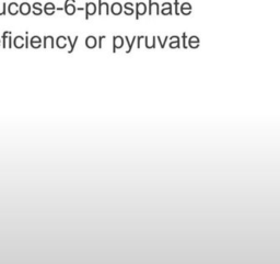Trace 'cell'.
<instances>
[{"mask_svg": "<svg viewBox=\"0 0 280 264\" xmlns=\"http://www.w3.org/2000/svg\"><path fill=\"white\" fill-rule=\"evenodd\" d=\"M85 20L89 19V16H93L96 12V5L94 2H87L85 3Z\"/></svg>", "mask_w": 280, "mask_h": 264, "instance_id": "obj_1", "label": "cell"}, {"mask_svg": "<svg viewBox=\"0 0 280 264\" xmlns=\"http://www.w3.org/2000/svg\"><path fill=\"white\" fill-rule=\"evenodd\" d=\"M135 5H136V20H139L140 16H143L147 12V5L143 2H137Z\"/></svg>", "mask_w": 280, "mask_h": 264, "instance_id": "obj_2", "label": "cell"}, {"mask_svg": "<svg viewBox=\"0 0 280 264\" xmlns=\"http://www.w3.org/2000/svg\"><path fill=\"white\" fill-rule=\"evenodd\" d=\"M124 46V38L119 35L113 37V53H116L117 48H122Z\"/></svg>", "mask_w": 280, "mask_h": 264, "instance_id": "obj_3", "label": "cell"}, {"mask_svg": "<svg viewBox=\"0 0 280 264\" xmlns=\"http://www.w3.org/2000/svg\"><path fill=\"white\" fill-rule=\"evenodd\" d=\"M19 12L22 16H27L31 12V5L27 2H22L19 5Z\"/></svg>", "mask_w": 280, "mask_h": 264, "instance_id": "obj_4", "label": "cell"}, {"mask_svg": "<svg viewBox=\"0 0 280 264\" xmlns=\"http://www.w3.org/2000/svg\"><path fill=\"white\" fill-rule=\"evenodd\" d=\"M55 10H56V7H55V5L53 2L45 3L44 9H43V11L45 12V14H47V16H53V14L55 13Z\"/></svg>", "mask_w": 280, "mask_h": 264, "instance_id": "obj_5", "label": "cell"}, {"mask_svg": "<svg viewBox=\"0 0 280 264\" xmlns=\"http://www.w3.org/2000/svg\"><path fill=\"white\" fill-rule=\"evenodd\" d=\"M111 12L114 16H119L123 12V5L119 2H114L111 7Z\"/></svg>", "mask_w": 280, "mask_h": 264, "instance_id": "obj_6", "label": "cell"}, {"mask_svg": "<svg viewBox=\"0 0 280 264\" xmlns=\"http://www.w3.org/2000/svg\"><path fill=\"white\" fill-rule=\"evenodd\" d=\"M172 5L170 2H164L163 5H162V10H161V13L163 14V16H171L172 13H173V11H172Z\"/></svg>", "mask_w": 280, "mask_h": 264, "instance_id": "obj_7", "label": "cell"}, {"mask_svg": "<svg viewBox=\"0 0 280 264\" xmlns=\"http://www.w3.org/2000/svg\"><path fill=\"white\" fill-rule=\"evenodd\" d=\"M181 13L184 16H189L192 13V5L189 2H184L181 5Z\"/></svg>", "mask_w": 280, "mask_h": 264, "instance_id": "obj_8", "label": "cell"}, {"mask_svg": "<svg viewBox=\"0 0 280 264\" xmlns=\"http://www.w3.org/2000/svg\"><path fill=\"white\" fill-rule=\"evenodd\" d=\"M85 46H87L88 48H94V47L96 46V37L93 35L88 36V37L85 38Z\"/></svg>", "mask_w": 280, "mask_h": 264, "instance_id": "obj_9", "label": "cell"}, {"mask_svg": "<svg viewBox=\"0 0 280 264\" xmlns=\"http://www.w3.org/2000/svg\"><path fill=\"white\" fill-rule=\"evenodd\" d=\"M8 11L11 16H16L19 13V5L16 2H11L8 5Z\"/></svg>", "mask_w": 280, "mask_h": 264, "instance_id": "obj_10", "label": "cell"}, {"mask_svg": "<svg viewBox=\"0 0 280 264\" xmlns=\"http://www.w3.org/2000/svg\"><path fill=\"white\" fill-rule=\"evenodd\" d=\"M64 10L66 11V13L68 14V16H74L77 9H76V7H74V3L69 2V3H67V5H65Z\"/></svg>", "mask_w": 280, "mask_h": 264, "instance_id": "obj_11", "label": "cell"}, {"mask_svg": "<svg viewBox=\"0 0 280 264\" xmlns=\"http://www.w3.org/2000/svg\"><path fill=\"white\" fill-rule=\"evenodd\" d=\"M32 12L34 16H41L42 12H43V9H42V3L41 2H34L32 5Z\"/></svg>", "mask_w": 280, "mask_h": 264, "instance_id": "obj_12", "label": "cell"}, {"mask_svg": "<svg viewBox=\"0 0 280 264\" xmlns=\"http://www.w3.org/2000/svg\"><path fill=\"white\" fill-rule=\"evenodd\" d=\"M13 45L16 48H22V47H24V37H22L21 35L16 36V37H14V41H13Z\"/></svg>", "mask_w": 280, "mask_h": 264, "instance_id": "obj_13", "label": "cell"}, {"mask_svg": "<svg viewBox=\"0 0 280 264\" xmlns=\"http://www.w3.org/2000/svg\"><path fill=\"white\" fill-rule=\"evenodd\" d=\"M133 11H135V9H133V3L126 2L125 5H124V13H125L126 16H133Z\"/></svg>", "mask_w": 280, "mask_h": 264, "instance_id": "obj_14", "label": "cell"}, {"mask_svg": "<svg viewBox=\"0 0 280 264\" xmlns=\"http://www.w3.org/2000/svg\"><path fill=\"white\" fill-rule=\"evenodd\" d=\"M188 46L192 48H197L199 46V38L197 36H192L188 41Z\"/></svg>", "mask_w": 280, "mask_h": 264, "instance_id": "obj_15", "label": "cell"}, {"mask_svg": "<svg viewBox=\"0 0 280 264\" xmlns=\"http://www.w3.org/2000/svg\"><path fill=\"white\" fill-rule=\"evenodd\" d=\"M66 40H67V37H65V36H59V37L57 38V41H56L57 47H59V48H65L66 45H67Z\"/></svg>", "mask_w": 280, "mask_h": 264, "instance_id": "obj_16", "label": "cell"}, {"mask_svg": "<svg viewBox=\"0 0 280 264\" xmlns=\"http://www.w3.org/2000/svg\"><path fill=\"white\" fill-rule=\"evenodd\" d=\"M47 44H50V47L54 48L55 45H54V37H53V36L47 35L44 37V47H45V48L47 47Z\"/></svg>", "mask_w": 280, "mask_h": 264, "instance_id": "obj_17", "label": "cell"}, {"mask_svg": "<svg viewBox=\"0 0 280 264\" xmlns=\"http://www.w3.org/2000/svg\"><path fill=\"white\" fill-rule=\"evenodd\" d=\"M136 40H137V36H133V41L129 42V40H128V36H125V41L127 42V44H128V49H127V52H126V53H130L131 48H133V43H135V41H136Z\"/></svg>", "mask_w": 280, "mask_h": 264, "instance_id": "obj_18", "label": "cell"}, {"mask_svg": "<svg viewBox=\"0 0 280 264\" xmlns=\"http://www.w3.org/2000/svg\"><path fill=\"white\" fill-rule=\"evenodd\" d=\"M67 40H68V41H69V43H70V45H71V48L69 49V52H68L69 54H70V53H72V52H74V45H76V44H77V42H78V36H77V37L74 38V42H71V38H70V36H67Z\"/></svg>", "mask_w": 280, "mask_h": 264, "instance_id": "obj_19", "label": "cell"}, {"mask_svg": "<svg viewBox=\"0 0 280 264\" xmlns=\"http://www.w3.org/2000/svg\"><path fill=\"white\" fill-rule=\"evenodd\" d=\"M170 47L171 48H180V38L177 37V38H175V42L172 40V42L170 43Z\"/></svg>", "mask_w": 280, "mask_h": 264, "instance_id": "obj_20", "label": "cell"}, {"mask_svg": "<svg viewBox=\"0 0 280 264\" xmlns=\"http://www.w3.org/2000/svg\"><path fill=\"white\" fill-rule=\"evenodd\" d=\"M159 3L158 2H153L152 0H149V14H152V9L154 7H157Z\"/></svg>", "mask_w": 280, "mask_h": 264, "instance_id": "obj_21", "label": "cell"}, {"mask_svg": "<svg viewBox=\"0 0 280 264\" xmlns=\"http://www.w3.org/2000/svg\"><path fill=\"white\" fill-rule=\"evenodd\" d=\"M5 13H7V5L3 2L0 7V16H5Z\"/></svg>", "mask_w": 280, "mask_h": 264, "instance_id": "obj_22", "label": "cell"}, {"mask_svg": "<svg viewBox=\"0 0 280 264\" xmlns=\"http://www.w3.org/2000/svg\"><path fill=\"white\" fill-rule=\"evenodd\" d=\"M31 43H42V40H41L40 36L35 35V36H33V37L31 38Z\"/></svg>", "mask_w": 280, "mask_h": 264, "instance_id": "obj_23", "label": "cell"}, {"mask_svg": "<svg viewBox=\"0 0 280 264\" xmlns=\"http://www.w3.org/2000/svg\"><path fill=\"white\" fill-rule=\"evenodd\" d=\"M168 36H165V40H164L163 42L161 41V37L160 36H158V41H159V43H160V45H161V48H164V46H165V44H166V41H168Z\"/></svg>", "mask_w": 280, "mask_h": 264, "instance_id": "obj_24", "label": "cell"}, {"mask_svg": "<svg viewBox=\"0 0 280 264\" xmlns=\"http://www.w3.org/2000/svg\"><path fill=\"white\" fill-rule=\"evenodd\" d=\"M98 2H99V9H98L99 16H101V14H102V8H103V1H102V0H99Z\"/></svg>", "mask_w": 280, "mask_h": 264, "instance_id": "obj_25", "label": "cell"}, {"mask_svg": "<svg viewBox=\"0 0 280 264\" xmlns=\"http://www.w3.org/2000/svg\"><path fill=\"white\" fill-rule=\"evenodd\" d=\"M186 38H187V35H186V33H183L182 40H183V46H184V48H187V45H186Z\"/></svg>", "mask_w": 280, "mask_h": 264, "instance_id": "obj_26", "label": "cell"}, {"mask_svg": "<svg viewBox=\"0 0 280 264\" xmlns=\"http://www.w3.org/2000/svg\"><path fill=\"white\" fill-rule=\"evenodd\" d=\"M178 5H180L178 0H175V1H174V7H175V14H176V16H178V14H180V12H178Z\"/></svg>", "mask_w": 280, "mask_h": 264, "instance_id": "obj_27", "label": "cell"}, {"mask_svg": "<svg viewBox=\"0 0 280 264\" xmlns=\"http://www.w3.org/2000/svg\"><path fill=\"white\" fill-rule=\"evenodd\" d=\"M104 38H106L105 35H101V36H99V48H102V41H103Z\"/></svg>", "mask_w": 280, "mask_h": 264, "instance_id": "obj_28", "label": "cell"}, {"mask_svg": "<svg viewBox=\"0 0 280 264\" xmlns=\"http://www.w3.org/2000/svg\"><path fill=\"white\" fill-rule=\"evenodd\" d=\"M31 46L33 48H40L42 46V43H31Z\"/></svg>", "mask_w": 280, "mask_h": 264, "instance_id": "obj_29", "label": "cell"}, {"mask_svg": "<svg viewBox=\"0 0 280 264\" xmlns=\"http://www.w3.org/2000/svg\"><path fill=\"white\" fill-rule=\"evenodd\" d=\"M8 47H12V37H11V35L8 36Z\"/></svg>", "mask_w": 280, "mask_h": 264, "instance_id": "obj_30", "label": "cell"}, {"mask_svg": "<svg viewBox=\"0 0 280 264\" xmlns=\"http://www.w3.org/2000/svg\"><path fill=\"white\" fill-rule=\"evenodd\" d=\"M24 46L26 47V48L29 47V36L27 35L25 36V38H24Z\"/></svg>", "mask_w": 280, "mask_h": 264, "instance_id": "obj_31", "label": "cell"}, {"mask_svg": "<svg viewBox=\"0 0 280 264\" xmlns=\"http://www.w3.org/2000/svg\"><path fill=\"white\" fill-rule=\"evenodd\" d=\"M0 44H1V42H0Z\"/></svg>", "mask_w": 280, "mask_h": 264, "instance_id": "obj_32", "label": "cell"}]
</instances>
